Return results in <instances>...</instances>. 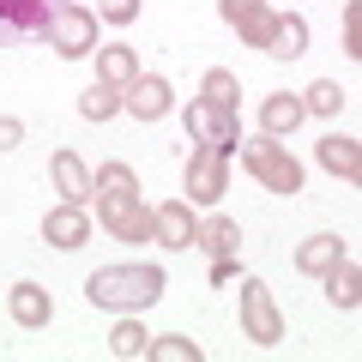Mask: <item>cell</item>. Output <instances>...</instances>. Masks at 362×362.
Returning <instances> with one entry per match:
<instances>
[{
    "instance_id": "52a82bcc",
    "label": "cell",
    "mask_w": 362,
    "mask_h": 362,
    "mask_svg": "<svg viewBox=\"0 0 362 362\" xmlns=\"http://www.w3.org/2000/svg\"><path fill=\"white\" fill-rule=\"evenodd\" d=\"M181 121H187V139L194 145H218V151H235V145H242V121L223 115V109H211L206 97H194V103L181 109Z\"/></svg>"
},
{
    "instance_id": "9a60e30c",
    "label": "cell",
    "mask_w": 362,
    "mask_h": 362,
    "mask_svg": "<svg viewBox=\"0 0 362 362\" xmlns=\"http://www.w3.org/2000/svg\"><path fill=\"white\" fill-rule=\"evenodd\" d=\"M259 54H272V61H296V54H308V18H302V13H278Z\"/></svg>"
},
{
    "instance_id": "83f0119b",
    "label": "cell",
    "mask_w": 362,
    "mask_h": 362,
    "mask_svg": "<svg viewBox=\"0 0 362 362\" xmlns=\"http://www.w3.org/2000/svg\"><path fill=\"white\" fill-rule=\"evenodd\" d=\"M97 18L103 25H133L139 18V0H97Z\"/></svg>"
},
{
    "instance_id": "ba28073f",
    "label": "cell",
    "mask_w": 362,
    "mask_h": 362,
    "mask_svg": "<svg viewBox=\"0 0 362 362\" xmlns=\"http://www.w3.org/2000/svg\"><path fill=\"white\" fill-rule=\"evenodd\" d=\"M54 6H61V0H0V49H6V42L49 37Z\"/></svg>"
},
{
    "instance_id": "7402d4cb",
    "label": "cell",
    "mask_w": 362,
    "mask_h": 362,
    "mask_svg": "<svg viewBox=\"0 0 362 362\" xmlns=\"http://www.w3.org/2000/svg\"><path fill=\"white\" fill-rule=\"evenodd\" d=\"M199 97H206L211 109H223V115H235V97H242V85H235L230 66H211V73L199 78Z\"/></svg>"
},
{
    "instance_id": "ac0fdd59",
    "label": "cell",
    "mask_w": 362,
    "mask_h": 362,
    "mask_svg": "<svg viewBox=\"0 0 362 362\" xmlns=\"http://www.w3.org/2000/svg\"><path fill=\"white\" fill-rule=\"evenodd\" d=\"M97 78L115 90H127L133 78H139V54L127 49V42H97Z\"/></svg>"
},
{
    "instance_id": "6da1fadb",
    "label": "cell",
    "mask_w": 362,
    "mask_h": 362,
    "mask_svg": "<svg viewBox=\"0 0 362 362\" xmlns=\"http://www.w3.org/2000/svg\"><path fill=\"white\" fill-rule=\"evenodd\" d=\"M163 266H97L85 278V302L90 308H109V314H139L163 296Z\"/></svg>"
},
{
    "instance_id": "1f68e13d",
    "label": "cell",
    "mask_w": 362,
    "mask_h": 362,
    "mask_svg": "<svg viewBox=\"0 0 362 362\" xmlns=\"http://www.w3.org/2000/svg\"><path fill=\"white\" fill-rule=\"evenodd\" d=\"M254 6H266V0H218L223 25H235V18H242V13H254Z\"/></svg>"
},
{
    "instance_id": "2e32d148",
    "label": "cell",
    "mask_w": 362,
    "mask_h": 362,
    "mask_svg": "<svg viewBox=\"0 0 362 362\" xmlns=\"http://www.w3.org/2000/svg\"><path fill=\"white\" fill-rule=\"evenodd\" d=\"M314 157H320V169H326V175H338V181H356L362 175V151H356L350 133H326V139L314 145Z\"/></svg>"
},
{
    "instance_id": "8fae6325",
    "label": "cell",
    "mask_w": 362,
    "mask_h": 362,
    "mask_svg": "<svg viewBox=\"0 0 362 362\" xmlns=\"http://www.w3.org/2000/svg\"><path fill=\"white\" fill-rule=\"evenodd\" d=\"M194 235H199V218H194V206L187 199H163V206L151 211V242H163V247H194Z\"/></svg>"
},
{
    "instance_id": "484cf974",
    "label": "cell",
    "mask_w": 362,
    "mask_h": 362,
    "mask_svg": "<svg viewBox=\"0 0 362 362\" xmlns=\"http://www.w3.org/2000/svg\"><path fill=\"white\" fill-rule=\"evenodd\" d=\"M272 18H278L272 6H254V13H242V18H235V30H242V42H247V49H266V37H272Z\"/></svg>"
},
{
    "instance_id": "f1b7e54d",
    "label": "cell",
    "mask_w": 362,
    "mask_h": 362,
    "mask_svg": "<svg viewBox=\"0 0 362 362\" xmlns=\"http://www.w3.org/2000/svg\"><path fill=\"white\" fill-rule=\"evenodd\" d=\"M90 175H97V187H139V175L127 163H103V169H90Z\"/></svg>"
},
{
    "instance_id": "d4e9b609",
    "label": "cell",
    "mask_w": 362,
    "mask_h": 362,
    "mask_svg": "<svg viewBox=\"0 0 362 362\" xmlns=\"http://www.w3.org/2000/svg\"><path fill=\"white\" fill-rule=\"evenodd\" d=\"M145 356H151V362H206V350H199L194 338H175V332H169V338H151Z\"/></svg>"
},
{
    "instance_id": "7a4b0ae2",
    "label": "cell",
    "mask_w": 362,
    "mask_h": 362,
    "mask_svg": "<svg viewBox=\"0 0 362 362\" xmlns=\"http://www.w3.org/2000/svg\"><path fill=\"white\" fill-rule=\"evenodd\" d=\"M235 151H242V169L259 181V187H272V194H302V163H296L278 139L259 133V139H242Z\"/></svg>"
},
{
    "instance_id": "603a6c76",
    "label": "cell",
    "mask_w": 362,
    "mask_h": 362,
    "mask_svg": "<svg viewBox=\"0 0 362 362\" xmlns=\"http://www.w3.org/2000/svg\"><path fill=\"white\" fill-rule=\"evenodd\" d=\"M78 115H85V121H109V115H121V90L103 85V78H97V85H85V90H78Z\"/></svg>"
},
{
    "instance_id": "44dd1931",
    "label": "cell",
    "mask_w": 362,
    "mask_h": 362,
    "mask_svg": "<svg viewBox=\"0 0 362 362\" xmlns=\"http://www.w3.org/2000/svg\"><path fill=\"white\" fill-rule=\"evenodd\" d=\"M338 254H344V242H338L332 230H320V235H308V242L296 247V272H308V278H320V272L332 266Z\"/></svg>"
},
{
    "instance_id": "277c9868",
    "label": "cell",
    "mask_w": 362,
    "mask_h": 362,
    "mask_svg": "<svg viewBox=\"0 0 362 362\" xmlns=\"http://www.w3.org/2000/svg\"><path fill=\"white\" fill-rule=\"evenodd\" d=\"M49 49L61 54V61H85V54H97V13L78 6V0H61L54 18H49Z\"/></svg>"
},
{
    "instance_id": "f546056e",
    "label": "cell",
    "mask_w": 362,
    "mask_h": 362,
    "mask_svg": "<svg viewBox=\"0 0 362 362\" xmlns=\"http://www.w3.org/2000/svg\"><path fill=\"white\" fill-rule=\"evenodd\" d=\"M18 139H25V121H18V115H0V151H13Z\"/></svg>"
},
{
    "instance_id": "e0dca14e",
    "label": "cell",
    "mask_w": 362,
    "mask_h": 362,
    "mask_svg": "<svg viewBox=\"0 0 362 362\" xmlns=\"http://www.w3.org/2000/svg\"><path fill=\"white\" fill-rule=\"evenodd\" d=\"M320 278H326V302H332V308L350 314V308L362 302V272H356V259H350V254H338Z\"/></svg>"
},
{
    "instance_id": "4316f807",
    "label": "cell",
    "mask_w": 362,
    "mask_h": 362,
    "mask_svg": "<svg viewBox=\"0 0 362 362\" xmlns=\"http://www.w3.org/2000/svg\"><path fill=\"white\" fill-rule=\"evenodd\" d=\"M344 54L362 61V0H344Z\"/></svg>"
},
{
    "instance_id": "30bf717a",
    "label": "cell",
    "mask_w": 362,
    "mask_h": 362,
    "mask_svg": "<svg viewBox=\"0 0 362 362\" xmlns=\"http://www.w3.org/2000/svg\"><path fill=\"white\" fill-rule=\"evenodd\" d=\"M121 109H127L133 121H163L169 109H175V90H169V78L139 73V78L127 85V97H121Z\"/></svg>"
},
{
    "instance_id": "4fadbf2b",
    "label": "cell",
    "mask_w": 362,
    "mask_h": 362,
    "mask_svg": "<svg viewBox=\"0 0 362 362\" xmlns=\"http://www.w3.org/2000/svg\"><path fill=\"white\" fill-rule=\"evenodd\" d=\"M6 314H13V326H25V332H42V326L54 320V296L42 284H13V296H6Z\"/></svg>"
},
{
    "instance_id": "5b68a950",
    "label": "cell",
    "mask_w": 362,
    "mask_h": 362,
    "mask_svg": "<svg viewBox=\"0 0 362 362\" xmlns=\"http://www.w3.org/2000/svg\"><path fill=\"white\" fill-rule=\"evenodd\" d=\"M181 187H187V206H218L223 194H230V151H218V145H199L194 157H187V169H181Z\"/></svg>"
},
{
    "instance_id": "5bb4252c",
    "label": "cell",
    "mask_w": 362,
    "mask_h": 362,
    "mask_svg": "<svg viewBox=\"0 0 362 362\" xmlns=\"http://www.w3.org/2000/svg\"><path fill=\"white\" fill-rule=\"evenodd\" d=\"M302 115H308V109H302L296 90H272L266 103H259V133H266V139H284V133L302 127Z\"/></svg>"
},
{
    "instance_id": "7c38bea8",
    "label": "cell",
    "mask_w": 362,
    "mask_h": 362,
    "mask_svg": "<svg viewBox=\"0 0 362 362\" xmlns=\"http://www.w3.org/2000/svg\"><path fill=\"white\" fill-rule=\"evenodd\" d=\"M42 242H49V247H61V254L85 247V242H90V211H85V206H66V199H61V206H54L49 218H42Z\"/></svg>"
},
{
    "instance_id": "cb8c5ba5",
    "label": "cell",
    "mask_w": 362,
    "mask_h": 362,
    "mask_svg": "<svg viewBox=\"0 0 362 362\" xmlns=\"http://www.w3.org/2000/svg\"><path fill=\"white\" fill-rule=\"evenodd\" d=\"M344 103H350V90L338 85V78H314V85L302 90V109H308V115H338Z\"/></svg>"
},
{
    "instance_id": "9c48e42d",
    "label": "cell",
    "mask_w": 362,
    "mask_h": 362,
    "mask_svg": "<svg viewBox=\"0 0 362 362\" xmlns=\"http://www.w3.org/2000/svg\"><path fill=\"white\" fill-rule=\"evenodd\" d=\"M49 169H54V194H61L66 206H90V199H97V175L85 169V157H78V151H66V145H61V151L49 157Z\"/></svg>"
},
{
    "instance_id": "8992f818",
    "label": "cell",
    "mask_w": 362,
    "mask_h": 362,
    "mask_svg": "<svg viewBox=\"0 0 362 362\" xmlns=\"http://www.w3.org/2000/svg\"><path fill=\"white\" fill-rule=\"evenodd\" d=\"M242 338H254L259 350H272L284 338V308L259 278H242Z\"/></svg>"
},
{
    "instance_id": "ffe728a7",
    "label": "cell",
    "mask_w": 362,
    "mask_h": 362,
    "mask_svg": "<svg viewBox=\"0 0 362 362\" xmlns=\"http://www.w3.org/2000/svg\"><path fill=\"white\" fill-rule=\"evenodd\" d=\"M145 350H151V332H145V320L121 314V320H115V332H109V356H115V362H139Z\"/></svg>"
},
{
    "instance_id": "4dcf8cb0",
    "label": "cell",
    "mask_w": 362,
    "mask_h": 362,
    "mask_svg": "<svg viewBox=\"0 0 362 362\" xmlns=\"http://www.w3.org/2000/svg\"><path fill=\"white\" fill-rule=\"evenodd\" d=\"M235 278H242V266H235V254H230V259H211V284H218V290H223V284H235Z\"/></svg>"
},
{
    "instance_id": "d6986e66",
    "label": "cell",
    "mask_w": 362,
    "mask_h": 362,
    "mask_svg": "<svg viewBox=\"0 0 362 362\" xmlns=\"http://www.w3.org/2000/svg\"><path fill=\"white\" fill-rule=\"evenodd\" d=\"M194 247H206L211 259L242 254V223H235V218H206V223H199V235H194Z\"/></svg>"
},
{
    "instance_id": "3957f363",
    "label": "cell",
    "mask_w": 362,
    "mask_h": 362,
    "mask_svg": "<svg viewBox=\"0 0 362 362\" xmlns=\"http://www.w3.org/2000/svg\"><path fill=\"white\" fill-rule=\"evenodd\" d=\"M97 223L115 242H151V211L139 187H97Z\"/></svg>"
}]
</instances>
